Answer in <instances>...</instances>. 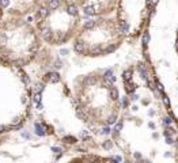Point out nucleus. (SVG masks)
<instances>
[{
	"instance_id": "obj_1",
	"label": "nucleus",
	"mask_w": 178,
	"mask_h": 163,
	"mask_svg": "<svg viewBox=\"0 0 178 163\" xmlns=\"http://www.w3.org/2000/svg\"><path fill=\"white\" fill-rule=\"evenodd\" d=\"M45 79H46L49 83H57V82L60 80V75L57 73V72H50V73H48V75H46V77H45Z\"/></svg>"
},
{
	"instance_id": "obj_2",
	"label": "nucleus",
	"mask_w": 178,
	"mask_h": 163,
	"mask_svg": "<svg viewBox=\"0 0 178 163\" xmlns=\"http://www.w3.org/2000/svg\"><path fill=\"white\" fill-rule=\"evenodd\" d=\"M74 49H75V52H78V53H83L84 52V43L80 42V41H78V42L75 43V46H74Z\"/></svg>"
},
{
	"instance_id": "obj_3",
	"label": "nucleus",
	"mask_w": 178,
	"mask_h": 163,
	"mask_svg": "<svg viewBox=\"0 0 178 163\" xmlns=\"http://www.w3.org/2000/svg\"><path fill=\"white\" fill-rule=\"evenodd\" d=\"M67 11H68V14H69V15H72V16L78 15V8H76L75 4H69L68 7H67Z\"/></svg>"
},
{
	"instance_id": "obj_4",
	"label": "nucleus",
	"mask_w": 178,
	"mask_h": 163,
	"mask_svg": "<svg viewBox=\"0 0 178 163\" xmlns=\"http://www.w3.org/2000/svg\"><path fill=\"white\" fill-rule=\"evenodd\" d=\"M34 126H35V133H37L38 136H45V130H43L42 125L37 122V124L34 125Z\"/></svg>"
},
{
	"instance_id": "obj_5",
	"label": "nucleus",
	"mask_w": 178,
	"mask_h": 163,
	"mask_svg": "<svg viewBox=\"0 0 178 163\" xmlns=\"http://www.w3.org/2000/svg\"><path fill=\"white\" fill-rule=\"evenodd\" d=\"M128 30H129L128 23H126V22H122V23L120 25V33H121V34H125V33H128Z\"/></svg>"
},
{
	"instance_id": "obj_6",
	"label": "nucleus",
	"mask_w": 178,
	"mask_h": 163,
	"mask_svg": "<svg viewBox=\"0 0 178 163\" xmlns=\"http://www.w3.org/2000/svg\"><path fill=\"white\" fill-rule=\"evenodd\" d=\"M50 30H49L48 27H45V29H42V37L46 39V41H50Z\"/></svg>"
},
{
	"instance_id": "obj_7",
	"label": "nucleus",
	"mask_w": 178,
	"mask_h": 163,
	"mask_svg": "<svg viewBox=\"0 0 178 163\" xmlns=\"http://www.w3.org/2000/svg\"><path fill=\"white\" fill-rule=\"evenodd\" d=\"M60 4V1L59 0H49V3H48V7L50 8V10H54V8H57Z\"/></svg>"
},
{
	"instance_id": "obj_8",
	"label": "nucleus",
	"mask_w": 178,
	"mask_h": 163,
	"mask_svg": "<svg viewBox=\"0 0 178 163\" xmlns=\"http://www.w3.org/2000/svg\"><path fill=\"white\" fill-rule=\"evenodd\" d=\"M110 98H112V99H117V98H118V91H117L116 87H112V88H110Z\"/></svg>"
},
{
	"instance_id": "obj_9",
	"label": "nucleus",
	"mask_w": 178,
	"mask_h": 163,
	"mask_svg": "<svg viewBox=\"0 0 178 163\" xmlns=\"http://www.w3.org/2000/svg\"><path fill=\"white\" fill-rule=\"evenodd\" d=\"M34 91H35V94H41V92L43 91V84L42 83H37V84L34 86Z\"/></svg>"
},
{
	"instance_id": "obj_10",
	"label": "nucleus",
	"mask_w": 178,
	"mask_h": 163,
	"mask_svg": "<svg viewBox=\"0 0 178 163\" xmlns=\"http://www.w3.org/2000/svg\"><path fill=\"white\" fill-rule=\"evenodd\" d=\"M84 12H86V15H94L95 14V8L92 5H88V7L84 8Z\"/></svg>"
},
{
	"instance_id": "obj_11",
	"label": "nucleus",
	"mask_w": 178,
	"mask_h": 163,
	"mask_svg": "<svg viewBox=\"0 0 178 163\" xmlns=\"http://www.w3.org/2000/svg\"><path fill=\"white\" fill-rule=\"evenodd\" d=\"M38 15L39 16H46L48 15V8H46V7H41V8H39V12H38Z\"/></svg>"
},
{
	"instance_id": "obj_12",
	"label": "nucleus",
	"mask_w": 178,
	"mask_h": 163,
	"mask_svg": "<svg viewBox=\"0 0 178 163\" xmlns=\"http://www.w3.org/2000/svg\"><path fill=\"white\" fill-rule=\"evenodd\" d=\"M102 146H103V148H105V150H110V148L113 147V141H110V140H106V141H105V143H103V144H102Z\"/></svg>"
},
{
	"instance_id": "obj_13",
	"label": "nucleus",
	"mask_w": 178,
	"mask_h": 163,
	"mask_svg": "<svg viewBox=\"0 0 178 163\" xmlns=\"http://www.w3.org/2000/svg\"><path fill=\"white\" fill-rule=\"evenodd\" d=\"M95 26V22L94 21H87L86 23H84V29H91V27Z\"/></svg>"
},
{
	"instance_id": "obj_14",
	"label": "nucleus",
	"mask_w": 178,
	"mask_h": 163,
	"mask_svg": "<svg viewBox=\"0 0 178 163\" xmlns=\"http://www.w3.org/2000/svg\"><path fill=\"white\" fill-rule=\"evenodd\" d=\"M130 76H132V71H130V69H128V71H125V72H124V79H125V80H129Z\"/></svg>"
},
{
	"instance_id": "obj_15",
	"label": "nucleus",
	"mask_w": 178,
	"mask_h": 163,
	"mask_svg": "<svg viewBox=\"0 0 178 163\" xmlns=\"http://www.w3.org/2000/svg\"><path fill=\"white\" fill-rule=\"evenodd\" d=\"M113 77V71L112 69H108L105 72V79H112Z\"/></svg>"
},
{
	"instance_id": "obj_16",
	"label": "nucleus",
	"mask_w": 178,
	"mask_h": 163,
	"mask_svg": "<svg viewBox=\"0 0 178 163\" xmlns=\"http://www.w3.org/2000/svg\"><path fill=\"white\" fill-rule=\"evenodd\" d=\"M8 4H10L8 0H0V7H1V8H7Z\"/></svg>"
},
{
	"instance_id": "obj_17",
	"label": "nucleus",
	"mask_w": 178,
	"mask_h": 163,
	"mask_svg": "<svg viewBox=\"0 0 178 163\" xmlns=\"http://www.w3.org/2000/svg\"><path fill=\"white\" fill-rule=\"evenodd\" d=\"M33 99H34V103H35V105H37V103H41V94H35Z\"/></svg>"
},
{
	"instance_id": "obj_18",
	"label": "nucleus",
	"mask_w": 178,
	"mask_h": 163,
	"mask_svg": "<svg viewBox=\"0 0 178 163\" xmlns=\"http://www.w3.org/2000/svg\"><path fill=\"white\" fill-rule=\"evenodd\" d=\"M64 140H65V143H69V144H72V143H75V141H76L75 137H71V136H67Z\"/></svg>"
},
{
	"instance_id": "obj_19",
	"label": "nucleus",
	"mask_w": 178,
	"mask_h": 163,
	"mask_svg": "<svg viewBox=\"0 0 178 163\" xmlns=\"http://www.w3.org/2000/svg\"><path fill=\"white\" fill-rule=\"evenodd\" d=\"M126 91H128V92H133V91H135V86H133L132 83H129V84L126 86Z\"/></svg>"
},
{
	"instance_id": "obj_20",
	"label": "nucleus",
	"mask_w": 178,
	"mask_h": 163,
	"mask_svg": "<svg viewBox=\"0 0 178 163\" xmlns=\"http://www.w3.org/2000/svg\"><path fill=\"white\" fill-rule=\"evenodd\" d=\"M116 120H117V117H116V116H110V117H109V120H108V124H114V122H116Z\"/></svg>"
},
{
	"instance_id": "obj_21",
	"label": "nucleus",
	"mask_w": 178,
	"mask_h": 163,
	"mask_svg": "<svg viewBox=\"0 0 178 163\" xmlns=\"http://www.w3.org/2000/svg\"><path fill=\"white\" fill-rule=\"evenodd\" d=\"M80 137L82 139H88V132H87V130H83L80 133Z\"/></svg>"
},
{
	"instance_id": "obj_22",
	"label": "nucleus",
	"mask_w": 178,
	"mask_h": 163,
	"mask_svg": "<svg viewBox=\"0 0 178 163\" xmlns=\"http://www.w3.org/2000/svg\"><path fill=\"white\" fill-rule=\"evenodd\" d=\"M148 41H150V35H148V33H146V34H144V38H143V42H144V45H146Z\"/></svg>"
},
{
	"instance_id": "obj_23",
	"label": "nucleus",
	"mask_w": 178,
	"mask_h": 163,
	"mask_svg": "<svg viewBox=\"0 0 178 163\" xmlns=\"http://www.w3.org/2000/svg\"><path fill=\"white\" fill-rule=\"evenodd\" d=\"M121 128H122V122H118V124L116 125L114 130H116V132H120V130H121Z\"/></svg>"
},
{
	"instance_id": "obj_24",
	"label": "nucleus",
	"mask_w": 178,
	"mask_h": 163,
	"mask_svg": "<svg viewBox=\"0 0 178 163\" xmlns=\"http://www.w3.org/2000/svg\"><path fill=\"white\" fill-rule=\"evenodd\" d=\"M102 133H103V135H109V133H110V128H109V126L103 128V129H102Z\"/></svg>"
},
{
	"instance_id": "obj_25",
	"label": "nucleus",
	"mask_w": 178,
	"mask_h": 163,
	"mask_svg": "<svg viewBox=\"0 0 178 163\" xmlns=\"http://www.w3.org/2000/svg\"><path fill=\"white\" fill-rule=\"evenodd\" d=\"M52 151L56 152V154H60V152H61V150H60V148H57V147H53V148H52Z\"/></svg>"
},
{
	"instance_id": "obj_26",
	"label": "nucleus",
	"mask_w": 178,
	"mask_h": 163,
	"mask_svg": "<svg viewBox=\"0 0 178 163\" xmlns=\"http://www.w3.org/2000/svg\"><path fill=\"white\" fill-rule=\"evenodd\" d=\"M60 54H61V56H65V54H68V50H67V49H61Z\"/></svg>"
},
{
	"instance_id": "obj_27",
	"label": "nucleus",
	"mask_w": 178,
	"mask_h": 163,
	"mask_svg": "<svg viewBox=\"0 0 178 163\" xmlns=\"http://www.w3.org/2000/svg\"><path fill=\"white\" fill-rule=\"evenodd\" d=\"M54 67H56V68H60V67H61V61H60V60H57V61L54 63Z\"/></svg>"
},
{
	"instance_id": "obj_28",
	"label": "nucleus",
	"mask_w": 178,
	"mask_h": 163,
	"mask_svg": "<svg viewBox=\"0 0 178 163\" xmlns=\"http://www.w3.org/2000/svg\"><path fill=\"white\" fill-rule=\"evenodd\" d=\"M163 102H165V105H169V99L165 97V98H163Z\"/></svg>"
},
{
	"instance_id": "obj_29",
	"label": "nucleus",
	"mask_w": 178,
	"mask_h": 163,
	"mask_svg": "<svg viewBox=\"0 0 178 163\" xmlns=\"http://www.w3.org/2000/svg\"><path fill=\"white\" fill-rule=\"evenodd\" d=\"M156 1H158V0H151V1H150V4H151V5H155V4H156Z\"/></svg>"
},
{
	"instance_id": "obj_30",
	"label": "nucleus",
	"mask_w": 178,
	"mask_h": 163,
	"mask_svg": "<svg viewBox=\"0 0 178 163\" xmlns=\"http://www.w3.org/2000/svg\"><path fill=\"white\" fill-rule=\"evenodd\" d=\"M165 122H166V124H171V120H170V118H166V120H165Z\"/></svg>"
},
{
	"instance_id": "obj_31",
	"label": "nucleus",
	"mask_w": 178,
	"mask_h": 163,
	"mask_svg": "<svg viewBox=\"0 0 178 163\" xmlns=\"http://www.w3.org/2000/svg\"><path fill=\"white\" fill-rule=\"evenodd\" d=\"M122 105H124V106H128V99H124V101H122Z\"/></svg>"
},
{
	"instance_id": "obj_32",
	"label": "nucleus",
	"mask_w": 178,
	"mask_h": 163,
	"mask_svg": "<svg viewBox=\"0 0 178 163\" xmlns=\"http://www.w3.org/2000/svg\"><path fill=\"white\" fill-rule=\"evenodd\" d=\"M22 136H23V137H26V139H29V135H27L26 132H23V133H22Z\"/></svg>"
},
{
	"instance_id": "obj_33",
	"label": "nucleus",
	"mask_w": 178,
	"mask_h": 163,
	"mask_svg": "<svg viewBox=\"0 0 178 163\" xmlns=\"http://www.w3.org/2000/svg\"><path fill=\"white\" fill-rule=\"evenodd\" d=\"M37 109H39V110H41V109H42V105H41V103H37Z\"/></svg>"
},
{
	"instance_id": "obj_34",
	"label": "nucleus",
	"mask_w": 178,
	"mask_h": 163,
	"mask_svg": "<svg viewBox=\"0 0 178 163\" xmlns=\"http://www.w3.org/2000/svg\"><path fill=\"white\" fill-rule=\"evenodd\" d=\"M116 160H117V162H121V156H116Z\"/></svg>"
},
{
	"instance_id": "obj_35",
	"label": "nucleus",
	"mask_w": 178,
	"mask_h": 163,
	"mask_svg": "<svg viewBox=\"0 0 178 163\" xmlns=\"http://www.w3.org/2000/svg\"><path fill=\"white\" fill-rule=\"evenodd\" d=\"M137 163H140V162H137Z\"/></svg>"
}]
</instances>
